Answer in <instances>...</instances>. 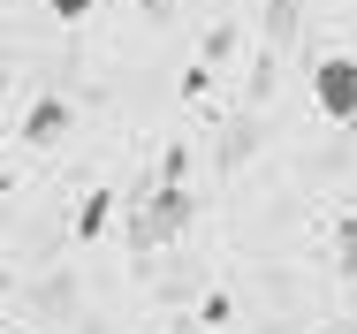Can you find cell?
<instances>
[{
	"label": "cell",
	"instance_id": "cell-3",
	"mask_svg": "<svg viewBox=\"0 0 357 334\" xmlns=\"http://www.w3.org/2000/svg\"><path fill=\"white\" fill-rule=\"evenodd\" d=\"M99 228H107V198H91V205H84V220H76V236H99Z\"/></svg>",
	"mask_w": 357,
	"mask_h": 334
},
{
	"label": "cell",
	"instance_id": "cell-2",
	"mask_svg": "<svg viewBox=\"0 0 357 334\" xmlns=\"http://www.w3.org/2000/svg\"><path fill=\"white\" fill-rule=\"evenodd\" d=\"M61 130H69V107H61V99H38V107H31V122H23L31 144H46V137H61Z\"/></svg>",
	"mask_w": 357,
	"mask_h": 334
},
{
	"label": "cell",
	"instance_id": "cell-5",
	"mask_svg": "<svg viewBox=\"0 0 357 334\" xmlns=\"http://www.w3.org/2000/svg\"><path fill=\"white\" fill-rule=\"evenodd\" d=\"M84 8H91V0H54V15H69V23L84 15Z\"/></svg>",
	"mask_w": 357,
	"mask_h": 334
},
{
	"label": "cell",
	"instance_id": "cell-4",
	"mask_svg": "<svg viewBox=\"0 0 357 334\" xmlns=\"http://www.w3.org/2000/svg\"><path fill=\"white\" fill-rule=\"evenodd\" d=\"M342 266L357 273V220H350V228H342Z\"/></svg>",
	"mask_w": 357,
	"mask_h": 334
},
{
	"label": "cell",
	"instance_id": "cell-1",
	"mask_svg": "<svg viewBox=\"0 0 357 334\" xmlns=\"http://www.w3.org/2000/svg\"><path fill=\"white\" fill-rule=\"evenodd\" d=\"M312 99H319V114L357 122V61L350 54H327V61L312 68Z\"/></svg>",
	"mask_w": 357,
	"mask_h": 334
}]
</instances>
